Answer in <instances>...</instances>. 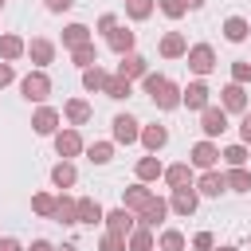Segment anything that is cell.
I'll use <instances>...</instances> for the list:
<instances>
[{"label":"cell","mask_w":251,"mask_h":251,"mask_svg":"<svg viewBox=\"0 0 251 251\" xmlns=\"http://www.w3.org/2000/svg\"><path fill=\"white\" fill-rule=\"evenodd\" d=\"M0 251H24V243L12 239V235H0Z\"/></svg>","instance_id":"c3c4849f"},{"label":"cell","mask_w":251,"mask_h":251,"mask_svg":"<svg viewBox=\"0 0 251 251\" xmlns=\"http://www.w3.org/2000/svg\"><path fill=\"white\" fill-rule=\"evenodd\" d=\"M184 8H192V12H196V8H204V0H184Z\"/></svg>","instance_id":"f907efd6"},{"label":"cell","mask_w":251,"mask_h":251,"mask_svg":"<svg viewBox=\"0 0 251 251\" xmlns=\"http://www.w3.org/2000/svg\"><path fill=\"white\" fill-rule=\"evenodd\" d=\"M247 24H251V20H247Z\"/></svg>","instance_id":"db71d44e"},{"label":"cell","mask_w":251,"mask_h":251,"mask_svg":"<svg viewBox=\"0 0 251 251\" xmlns=\"http://www.w3.org/2000/svg\"><path fill=\"white\" fill-rule=\"evenodd\" d=\"M141 137V122L133 114H118L114 118V145H133Z\"/></svg>","instance_id":"52a82bcc"},{"label":"cell","mask_w":251,"mask_h":251,"mask_svg":"<svg viewBox=\"0 0 251 251\" xmlns=\"http://www.w3.org/2000/svg\"><path fill=\"white\" fill-rule=\"evenodd\" d=\"M78 43H90V27H86V24H67V27H63V47L71 51V47H78Z\"/></svg>","instance_id":"d6a6232c"},{"label":"cell","mask_w":251,"mask_h":251,"mask_svg":"<svg viewBox=\"0 0 251 251\" xmlns=\"http://www.w3.org/2000/svg\"><path fill=\"white\" fill-rule=\"evenodd\" d=\"M24 251H55V243L51 239H31V247H24Z\"/></svg>","instance_id":"681fc988"},{"label":"cell","mask_w":251,"mask_h":251,"mask_svg":"<svg viewBox=\"0 0 251 251\" xmlns=\"http://www.w3.org/2000/svg\"><path fill=\"white\" fill-rule=\"evenodd\" d=\"M161 176H165L169 188H184V184H192V165H188V161H176V165H169Z\"/></svg>","instance_id":"d4e9b609"},{"label":"cell","mask_w":251,"mask_h":251,"mask_svg":"<svg viewBox=\"0 0 251 251\" xmlns=\"http://www.w3.org/2000/svg\"><path fill=\"white\" fill-rule=\"evenodd\" d=\"M102 94H106V98H114V102H126V98L133 94V86H129V78L110 75V78H106V86H102Z\"/></svg>","instance_id":"f546056e"},{"label":"cell","mask_w":251,"mask_h":251,"mask_svg":"<svg viewBox=\"0 0 251 251\" xmlns=\"http://www.w3.org/2000/svg\"><path fill=\"white\" fill-rule=\"evenodd\" d=\"M63 118H67L71 126H86V122L94 118V110H90L86 98H71V102H63Z\"/></svg>","instance_id":"ffe728a7"},{"label":"cell","mask_w":251,"mask_h":251,"mask_svg":"<svg viewBox=\"0 0 251 251\" xmlns=\"http://www.w3.org/2000/svg\"><path fill=\"white\" fill-rule=\"evenodd\" d=\"M24 55H27V59H31V63L43 71L47 63H55V43H51L47 35H35V39L27 43V51H24Z\"/></svg>","instance_id":"30bf717a"},{"label":"cell","mask_w":251,"mask_h":251,"mask_svg":"<svg viewBox=\"0 0 251 251\" xmlns=\"http://www.w3.org/2000/svg\"><path fill=\"white\" fill-rule=\"evenodd\" d=\"M145 71H149V59H145V55H137V51H126V55H122V63H118V75H122V78H129V82H133V78H141Z\"/></svg>","instance_id":"e0dca14e"},{"label":"cell","mask_w":251,"mask_h":251,"mask_svg":"<svg viewBox=\"0 0 251 251\" xmlns=\"http://www.w3.org/2000/svg\"><path fill=\"white\" fill-rule=\"evenodd\" d=\"M192 247H196V251H212V247H216L212 231H196V235H192Z\"/></svg>","instance_id":"7bdbcfd3"},{"label":"cell","mask_w":251,"mask_h":251,"mask_svg":"<svg viewBox=\"0 0 251 251\" xmlns=\"http://www.w3.org/2000/svg\"><path fill=\"white\" fill-rule=\"evenodd\" d=\"M188 165H196V169H216V165H220V145H216L212 137L196 141L192 153H188Z\"/></svg>","instance_id":"5b68a950"},{"label":"cell","mask_w":251,"mask_h":251,"mask_svg":"<svg viewBox=\"0 0 251 251\" xmlns=\"http://www.w3.org/2000/svg\"><path fill=\"white\" fill-rule=\"evenodd\" d=\"M51 220H59V224H78V200L67 196V192H59V196H55V216H51Z\"/></svg>","instance_id":"603a6c76"},{"label":"cell","mask_w":251,"mask_h":251,"mask_svg":"<svg viewBox=\"0 0 251 251\" xmlns=\"http://www.w3.org/2000/svg\"><path fill=\"white\" fill-rule=\"evenodd\" d=\"M137 141L145 145V153H161V149L169 145V129L157 126V122H153V126H141V137H137Z\"/></svg>","instance_id":"ac0fdd59"},{"label":"cell","mask_w":251,"mask_h":251,"mask_svg":"<svg viewBox=\"0 0 251 251\" xmlns=\"http://www.w3.org/2000/svg\"><path fill=\"white\" fill-rule=\"evenodd\" d=\"M75 180H78V169H75L71 161H59V165L51 169V184H55V188H63V192H67Z\"/></svg>","instance_id":"4dcf8cb0"},{"label":"cell","mask_w":251,"mask_h":251,"mask_svg":"<svg viewBox=\"0 0 251 251\" xmlns=\"http://www.w3.org/2000/svg\"><path fill=\"white\" fill-rule=\"evenodd\" d=\"M192 188H196L200 196H212V200H216L220 192H227V184H224V173H220V169H204V173H200V180H192Z\"/></svg>","instance_id":"7c38bea8"},{"label":"cell","mask_w":251,"mask_h":251,"mask_svg":"<svg viewBox=\"0 0 251 251\" xmlns=\"http://www.w3.org/2000/svg\"><path fill=\"white\" fill-rule=\"evenodd\" d=\"M86 157H90V165H110L114 141H90V145H86Z\"/></svg>","instance_id":"e575fe53"},{"label":"cell","mask_w":251,"mask_h":251,"mask_svg":"<svg viewBox=\"0 0 251 251\" xmlns=\"http://www.w3.org/2000/svg\"><path fill=\"white\" fill-rule=\"evenodd\" d=\"M247 35H251V24H247L243 16H227V20H224V39H227V43H243Z\"/></svg>","instance_id":"4316f807"},{"label":"cell","mask_w":251,"mask_h":251,"mask_svg":"<svg viewBox=\"0 0 251 251\" xmlns=\"http://www.w3.org/2000/svg\"><path fill=\"white\" fill-rule=\"evenodd\" d=\"M208 98H212V90H208V82H204V78H196V82L180 86V106H188V110H204V106H208Z\"/></svg>","instance_id":"ba28073f"},{"label":"cell","mask_w":251,"mask_h":251,"mask_svg":"<svg viewBox=\"0 0 251 251\" xmlns=\"http://www.w3.org/2000/svg\"><path fill=\"white\" fill-rule=\"evenodd\" d=\"M106 78H110V71H102V67L94 63V67H86V71H82V90H90V94H98V90L106 86Z\"/></svg>","instance_id":"836d02e7"},{"label":"cell","mask_w":251,"mask_h":251,"mask_svg":"<svg viewBox=\"0 0 251 251\" xmlns=\"http://www.w3.org/2000/svg\"><path fill=\"white\" fill-rule=\"evenodd\" d=\"M239 141L251 145V114H247V110H243V122H239Z\"/></svg>","instance_id":"bcb514c9"},{"label":"cell","mask_w":251,"mask_h":251,"mask_svg":"<svg viewBox=\"0 0 251 251\" xmlns=\"http://www.w3.org/2000/svg\"><path fill=\"white\" fill-rule=\"evenodd\" d=\"M231 82H239V86L251 82V59H235L231 63Z\"/></svg>","instance_id":"ab89813d"},{"label":"cell","mask_w":251,"mask_h":251,"mask_svg":"<svg viewBox=\"0 0 251 251\" xmlns=\"http://www.w3.org/2000/svg\"><path fill=\"white\" fill-rule=\"evenodd\" d=\"M165 59H184V51H188V39L180 35V31H165L161 35V47H157Z\"/></svg>","instance_id":"7402d4cb"},{"label":"cell","mask_w":251,"mask_h":251,"mask_svg":"<svg viewBox=\"0 0 251 251\" xmlns=\"http://www.w3.org/2000/svg\"><path fill=\"white\" fill-rule=\"evenodd\" d=\"M200 129H204V137H220V133L227 129V110L208 102V106L200 110Z\"/></svg>","instance_id":"277c9868"},{"label":"cell","mask_w":251,"mask_h":251,"mask_svg":"<svg viewBox=\"0 0 251 251\" xmlns=\"http://www.w3.org/2000/svg\"><path fill=\"white\" fill-rule=\"evenodd\" d=\"M184 59H188V71L200 75V78L216 71V51H212V43H192V47L184 51Z\"/></svg>","instance_id":"7a4b0ae2"},{"label":"cell","mask_w":251,"mask_h":251,"mask_svg":"<svg viewBox=\"0 0 251 251\" xmlns=\"http://www.w3.org/2000/svg\"><path fill=\"white\" fill-rule=\"evenodd\" d=\"M31 212L43 216V220H51V216H55V196H51V192H35V196H31Z\"/></svg>","instance_id":"74e56055"},{"label":"cell","mask_w":251,"mask_h":251,"mask_svg":"<svg viewBox=\"0 0 251 251\" xmlns=\"http://www.w3.org/2000/svg\"><path fill=\"white\" fill-rule=\"evenodd\" d=\"M102 204L94 196H78V224H102Z\"/></svg>","instance_id":"1f68e13d"},{"label":"cell","mask_w":251,"mask_h":251,"mask_svg":"<svg viewBox=\"0 0 251 251\" xmlns=\"http://www.w3.org/2000/svg\"><path fill=\"white\" fill-rule=\"evenodd\" d=\"M126 251H157V235H153V227H133L129 235H126Z\"/></svg>","instance_id":"44dd1931"},{"label":"cell","mask_w":251,"mask_h":251,"mask_svg":"<svg viewBox=\"0 0 251 251\" xmlns=\"http://www.w3.org/2000/svg\"><path fill=\"white\" fill-rule=\"evenodd\" d=\"M71 63H75L78 71L94 67V63H98V47H94V39H90V43H78V47H71Z\"/></svg>","instance_id":"f1b7e54d"},{"label":"cell","mask_w":251,"mask_h":251,"mask_svg":"<svg viewBox=\"0 0 251 251\" xmlns=\"http://www.w3.org/2000/svg\"><path fill=\"white\" fill-rule=\"evenodd\" d=\"M102 224H106V231L129 235V231L137 227V212H129V208H114V212H106V216H102Z\"/></svg>","instance_id":"9c48e42d"},{"label":"cell","mask_w":251,"mask_h":251,"mask_svg":"<svg viewBox=\"0 0 251 251\" xmlns=\"http://www.w3.org/2000/svg\"><path fill=\"white\" fill-rule=\"evenodd\" d=\"M55 137V153L63 157V161H71V157H78L86 145H82V133H78V126H67V129H55L51 133Z\"/></svg>","instance_id":"3957f363"},{"label":"cell","mask_w":251,"mask_h":251,"mask_svg":"<svg viewBox=\"0 0 251 251\" xmlns=\"http://www.w3.org/2000/svg\"><path fill=\"white\" fill-rule=\"evenodd\" d=\"M8 82H16V67H12V63H0V90H4Z\"/></svg>","instance_id":"f6af8a7d"},{"label":"cell","mask_w":251,"mask_h":251,"mask_svg":"<svg viewBox=\"0 0 251 251\" xmlns=\"http://www.w3.org/2000/svg\"><path fill=\"white\" fill-rule=\"evenodd\" d=\"M212 251H239V247H212Z\"/></svg>","instance_id":"816d5d0a"},{"label":"cell","mask_w":251,"mask_h":251,"mask_svg":"<svg viewBox=\"0 0 251 251\" xmlns=\"http://www.w3.org/2000/svg\"><path fill=\"white\" fill-rule=\"evenodd\" d=\"M220 106H224L227 114H243V110H247V90H243L239 82H227V86L220 90Z\"/></svg>","instance_id":"9a60e30c"},{"label":"cell","mask_w":251,"mask_h":251,"mask_svg":"<svg viewBox=\"0 0 251 251\" xmlns=\"http://www.w3.org/2000/svg\"><path fill=\"white\" fill-rule=\"evenodd\" d=\"M149 98H153V106H157V110H176V106H180V86H176L173 78H165Z\"/></svg>","instance_id":"5bb4252c"},{"label":"cell","mask_w":251,"mask_h":251,"mask_svg":"<svg viewBox=\"0 0 251 251\" xmlns=\"http://www.w3.org/2000/svg\"><path fill=\"white\" fill-rule=\"evenodd\" d=\"M220 157L227 161V169H231V165H247V145H243V141H235V145L220 149Z\"/></svg>","instance_id":"f35d334b"},{"label":"cell","mask_w":251,"mask_h":251,"mask_svg":"<svg viewBox=\"0 0 251 251\" xmlns=\"http://www.w3.org/2000/svg\"><path fill=\"white\" fill-rule=\"evenodd\" d=\"M98 251H126V235H118V231H102Z\"/></svg>","instance_id":"60d3db41"},{"label":"cell","mask_w":251,"mask_h":251,"mask_svg":"<svg viewBox=\"0 0 251 251\" xmlns=\"http://www.w3.org/2000/svg\"><path fill=\"white\" fill-rule=\"evenodd\" d=\"M153 8H157V0H126V16H129L133 24L149 20V16H153Z\"/></svg>","instance_id":"d590c367"},{"label":"cell","mask_w":251,"mask_h":251,"mask_svg":"<svg viewBox=\"0 0 251 251\" xmlns=\"http://www.w3.org/2000/svg\"><path fill=\"white\" fill-rule=\"evenodd\" d=\"M157 8H161L169 20H180V16L188 12V8H184V0H157Z\"/></svg>","instance_id":"b9f144b4"},{"label":"cell","mask_w":251,"mask_h":251,"mask_svg":"<svg viewBox=\"0 0 251 251\" xmlns=\"http://www.w3.org/2000/svg\"><path fill=\"white\" fill-rule=\"evenodd\" d=\"M0 8H4V0H0Z\"/></svg>","instance_id":"f5cc1de1"},{"label":"cell","mask_w":251,"mask_h":251,"mask_svg":"<svg viewBox=\"0 0 251 251\" xmlns=\"http://www.w3.org/2000/svg\"><path fill=\"white\" fill-rule=\"evenodd\" d=\"M24 51H27V43H24L20 35H12V31H4V35H0V59H4V63L24 59Z\"/></svg>","instance_id":"484cf974"},{"label":"cell","mask_w":251,"mask_h":251,"mask_svg":"<svg viewBox=\"0 0 251 251\" xmlns=\"http://www.w3.org/2000/svg\"><path fill=\"white\" fill-rule=\"evenodd\" d=\"M165 216H169V200L153 196V200L137 212V224H141V227H161V224H165Z\"/></svg>","instance_id":"4fadbf2b"},{"label":"cell","mask_w":251,"mask_h":251,"mask_svg":"<svg viewBox=\"0 0 251 251\" xmlns=\"http://www.w3.org/2000/svg\"><path fill=\"white\" fill-rule=\"evenodd\" d=\"M59 118H63V114H59L55 106H39V110L31 114V129H35L39 137H51V133L59 129Z\"/></svg>","instance_id":"8fae6325"},{"label":"cell","mask_w":251,"mask_h":251,"mask_svg":"<svg viewBox=\"0 0 251 251\" xmlns=\"http://www.w3.org/2000/svg\"><path fill=\"white\" fill-rule=\"evenodd\" d=\"M149 200H153V192H149V184H145V180H137V184L122 188V208H129V212H141Z\"/></svg>","instance_id":"2e32d148"},{"label":"cell","mask_w":251,"mask_h":251,"mask_svg":"<svg viewBox=\"0 0 251 251\" xmlns=\"http://www.w3.org/2000/svg\"><path fill=\"white\" fill-rule=\"evenodd\" d=\"M224 184H227V192H251V173L243 165H231L224 173Z\"/></svg>","instance_id":"83f0119b"},{"label":"cell","mask_w":251,"mask_h":251,"mask_svg":"<svg viewBox=\"0 0 251 251\" xmlns=\"http://www.w3.org/2000/svg\"><path fill=\"white\" fill-rule=\"evenodd\" d=\"M20 94L27 98V102H47V94H51V78H47V71H27L24 78H20Z\"/></svg>","instance_id":"6da1fadb"},{"label":"cell","mask_w":251,"mask_h":251,"mask_svg":"<svg viewBox=\"0 0 251 251\" xmlns=\"http://www.w3.org/2000/svg\"><path fill=\"white\" fill-rule=\"evenodd\" d=\"M157 251H184V235H180L176 227H165V231L157 235Z\"/></svg>","instance_id":"8d00e7d4"},{"label":"cell","mask_w":251,"mask_h":251,"mask_svg":"<svg viewBox=\"0 0 251 251\" xmlns=\"http://www.w3.org/2000/svg\"><path fill=\"white\" fill-rule=\"evenodd\" d=\"M196 208H200V192H196L192 184L173 188V196H169V212H176V216H192Z\"/></svg>","instance_id":"8992f818"},{"label":"cell","mask_w":251,"mask_h":251,"mask_svg":"<svg viewBox=\"0 0 251 251\" xmlns=\"http://www.w3.org/2000/svg\"><path fill=\"white\" fill-rule=\"evenodd\" d=\"M43 8L59 16V12H71V8H75V0H43Z\"/></svg>","instance_id":"ee69618b"},{"label":"cell","mask_w":251,"mask_h":251,"mask_svg":"<svg viewBox=\"0 0 251 251\" xmlns=\"http://www.w3.org/2000/svg\"><path fill=\"white\" fill-rule=\"evenodd\" d=\"M106 43H110V51H118V55H126V51H133V43H137V31H129V27H110L106 31Z\"/></svg>","instance_id":"d6986e66"},{"label":"cell","mask_w":251,"mask_h":251,"mask_svg":"<svg viewBox=\"0 0 251 251\" xmlns=\"http://www.w3.org/2000/svg\"><path fill=\"white\" fill-rule=\"evenodd\" d=\"M110 27H118V16H114V12L98 16V31H110Z\"/></svg>","instance_id":"7dc6e473"},{"label":"cell","mask_w":251,"mask_h":251,"mask_svg":"<svg viewBox=\"0 0 251 251\" xmlns=\"http://www.w3.org/2000/svg\"><path fill=\"white\" fill-rule=\"evenodd\" d=\"M137 180H145V184H153V180H161V173H165V165H161V157L157 153H149V157H141L137 161Z\"/></svg>","instance_id":"cb8c5ba5"}]
</instances>
